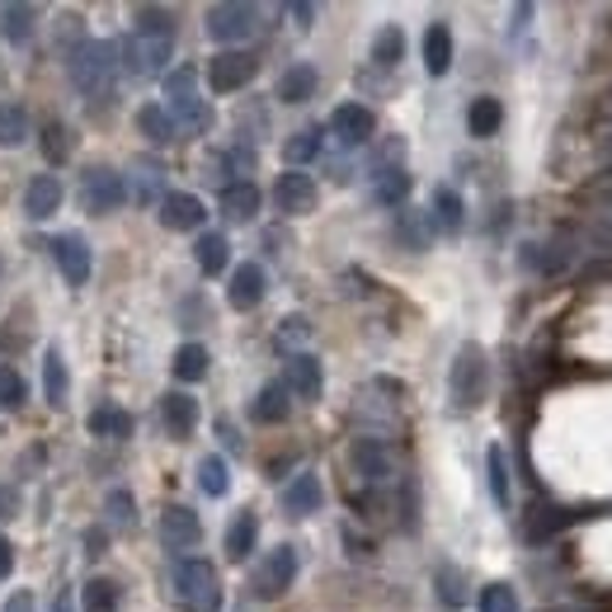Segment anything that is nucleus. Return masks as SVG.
<instances>
[{
  "label": "nucleus",
  "mask_w": 612,
  "mask_h": 612,
  "mask_svg": "<svg viewBox=\"0 0 612 612\" xmlns=\"http://www.w3.org/2000/svg\"><path fill=\"white\" fill-rule=\"evenodd\" d=\"M254 29H260V10L254 6H235V0H227V6L208 10V38H217V43H245Z\"/></svg>",
  "instance_id": "obj_4"
},
{
  "label": "nucleus",
  "mask_w": 612,
  "mask_h": 612,
  "mask_svg": "<svg viewBox=\"0 0 612 612\" xmlns=\"http://www.w3.org/2000/svg\"><path fill=\"white\" fill-rule=\"evenodd\" d=\"M10 570H14V546L0 538V580H10Z\"/></svg>",
  "instance_id": "obj_55"
},
{
  "label": "nucleus",
  "mask_w": 612,
  "mask_h": 612,
  "mask_svg": "<svg viewBox=\"0 0 612 612\" xmlns=\"http://www.w3.org/2000/svg\"><path fill=\"white\" fill-rule=\"evenodd\" d=\"M203 538V523H199V513H193L189 504H170L161 513V542L170 551H189V546H199Z\"/></svg>",
  "instance_id": "obj_11"
},
{
  "label": "nucleus",
  "mask_w": 612,
  "mask_h": 612,
  "mask_svg": "<svg viewBox=\"0 0 612 612\" xmlns=\"http://www.w3.org/2000/svg\"><path fill=\"white\" fill-rule=\"evenodd\" d=\"M193 260H199L203 273H222L227 260H231V245H227V235L222 231H208L199 235V245H193Z\"/></svg>",
  "instance_id": "obj_29"
},
{
  "label": "nucleus",
  "mask_w": 612,
  "mask_h": 612,
  "mask_svg": "<svg viewBox=\"0 0 612 612\" xmlns=\"http://www.w3.org/2000/svg\"><path fill=\"white\" fill-rule=\"evenodd\" d=\"M321 500H325L321 476H311V471H302V476L283 490V509H288V513H298V519H307V513L321 509Z\"/></svg>",
  "instance_id": "obj_21"
},
{
  "label": "nucleus",
  "mask_w": 612,
  "mask_h": 612,
  "mask_svg": "<svg viewBox=\"0 0 612 612\" xmlns=\"http://www.w3.org/2000/svg\"><path fill=\"white\" fill-rule=\"evenodd\" d=\"M349 462H353V471H359L368 485L391 481V448H387L382 439H353Z\"/></svg>",
  "instance_id": "obj_13"
},
{
  "label": "nucleus",
  "mask_w": 612,
  "mask_h": 612,
  "mask_svg": "<svg viewBox=\"0 0 612 612\" xmlns=\"http://www.w3.org/2000/svg\"><path fill=\"white\" fill-rule=\"evenodd\" d=\"M283 387H288V397H298V401H321V391H325L321 359H311V353H292L288 372H283Z\"/></svg>",
  "instance_id": "obj_10"
},
{
  "label": "nucleus",
  "mask_w": 612,
  "mask_h": 612,
  "mask_svg": "<svg viewBox=\"0 0 612 612\" xmlns=\"http://www.w3.org/2000/svg\"><path fill=\"white\" fill-rule=\"evenodd\" d=\"M208 222V208L193 193H165L161 199V227L170 231H199Z\"/></svg>",
  "instance_id": "obj_15"
},
{
  "label": "nucleus",
  "mask_w": 612,
  "mask_h": 612,
  "mask_svg": "<svg viewBox=\"0 0 612 612\" xmlns=\"http://www.w3.org/2000/svg\"><path fill=\"white\" fill-rule=\"evenodd\" d=\"M113 71H118V48L104 43V38H90V43H81V48L71 52V81H76V90L109 94Z\"/></svg>",
  "instance_id": "obj_3"
},
{
  "label": "nucleus",
  "mask_w": 612,
  "mask_h": 612,
  "mask_svg": "<svg viewBox=\"0 0 612 612\" xmlns=\"http://www.w3.org/2000/svg\"><path fill=\"white\" fill-rule=\"evenodd\" d=\"M6 612H33V594H29V589L10 594V599H6Z\"/></svg>",
  "instance_id": "obj_53"
},
{
  "label": "nucleus",
  "mask_w": 612,
  "mask_h": 612,
  "mask_svg": "<svg viewBox=\"0 0 612 612\" xmlns=\"http://www.w3.org/2000/svg\"><path fill=\"white\" fill-rule=\"evenodd\" d=\"M485 387H490V363H485V349L481 344H462L458 359H452V372H448V397H452V410H476L485 401Z\"/></svg>",
  "instance_id": "obj_1"
},
{
  "label": "nucleus",
  "mask_w": 612,
  "mask_h": 612,
  "mask_svg": "<svg viewBox=\"0 0 612 612\" xmlns=\"http://www.w3.org/2000/svg\"><path fill=\"white\" fill-rule=\"evenodd\" d=\"M29 387L19 378V368H0V410H24Z\"/></svg>",
  "instance_id": "obj_40"
},
{
  "label": "nucleus",
  "mask_w": 612,
  "mask_h": 612,
  "mask_svg": "<svg viewBox=\"0 0 612 612\" xmlns=\"http://www.w3.org/2000/svg\"><path fill=\"white\" fill-rule=\"evenodd\" d=\"M52 612H71V603H67V599H57V608H52Z\"/></svg>",
  "instance_id": "obj_57"
},
{
  "label": "nucleus",
  "mask_w": 612,
  "mask_h": 612,
  "mask_svg": "<svg viewBox=\"0 0 612 612\" xmlns=\"http://www.w3.org/2000/svg\"><path fill=\"white\" fill-rule=\"evenodd\" d=\"M57 208H62V180H57V174H38V180H29L24 212L33 217V222H48Z\"/></svg>",
  "instance_id": "obj_19"
},
{
  "label": "nucleus",
  "mask_w": 612,
  "mask_h": 612,
  "mask_svg": "<svg viewBox=\"0 0 612 612\" xmlns=\"http://www.w3.org/2000/svg\"><path fill=\"white\" fill-rule=\"evenodd\" d=\"M43 391H48V405L67 401V363L57 349H48V359H43Z\"/></svg>",
  "instance_id": "obj_37"
},
{
  "label": "nucleus",
  "mask_w": 612,
  "mask_h": 612,
  "mask_svg": "<svg viewBox=\"0 0 612 612\" xmlns=\"http://www.w3.org/2000/svg\"><path fill=\"white\" fill-rule=\"evenodd\" d=\"M448 67H452V33H448V24H429L424 29V71L448 76Z\"/></svg>",
  "instance_id": "obj_25"
},
{
  "label": "nucleus",
  "mask_w": 612,
  "mask_h": 612,
  "mask_svg": "<svg viewBox=\"0 0 612 612\" xmlns=\"http://www.w3.org/2000/svg\"><path fill=\"white\" fill-rule=\"evenodd\" d=\"M199 485H203V495L222 500L227 490H231V471H227V462H222V458H203V462H199Z\"/></svg>",
  "instance_id": "obj_38"
},
{
  "label": "nucleus",
  "mask_w": 612,
  "mask_h": 612,
  "mask_svg": "<svg viewBox=\"0 0 612 612\" xmlns=\"http://www.w3.org/2000/svg\"><path fill=\"white\" fill-rule=\"evenodd\" d=\"M24 137H29L24 104H0V147H19Z\"/></svg>",
  "instance_id": "obj_35"
},
{
  "label": "nucleus",
  "mask_w": 612,
  "mask_h": 612,
  "mask_svg": "<svg viewBox=\"0 0 612 612\" xmlns=\"http://www.w3.org/2000/svg\"><path fill=\"white\" fill-rule=\"evenodd\" d=\"M429 227H433L429 217L410 208V212H401V227H397V235H401V241H405L410 250H424V245H429Z\"/></svg>",
  "instance_id": "obj_41"
},
{
  "label": "nucleus",
  "mask_w": 612,
  "mask_h": 612,
  "mask_svg": "<svg viewBox=\"0 0 612 612\" xmlns=\"http://www.w3.org/2000/svg\"><path fill=\"white\" fill-rule=\"evenodd\" d=\"M279 94L283 104H307L311 94H315V67L311 62H298V67H288L283 76H279Z\"/></svg>",
  "instance_id": "obj_22"
},
{
  "label": "nucleus",
  "mask_w": 612,
  "mask_h": 612,
  "mask_svg": "<svg viewBox=\"0 0 612 612\" xmlns=\"http://www.w3.org/2000/svg\"><path fill=\"white\" fill-rule=\"evenodd\" d=\"M81 199H86L90 212H113V208H123L128 184H123V174H118V170L94 165V170H86V180H81Z\"/></svg>",
  "instance_id": "obj_5"
},
{
  "label": "nucleus",
  "mask_w": 612,
  "mask_h": 612,
  "mask_svg": "<svg viewBox=\"0 0 612 612\" xmlns=\"http://www.w3.org/2000/svg\"><path fill=\"white\" fill-rule=\"evenodd\" d=\"M490 495H495L500 509H509V466L500 448H490Z\"/></svg>",
  "instance_id": "obj_46"
},
{
  "label": "nucleus",
  "mask_w": 612,
  "mask_h": 612,
  "mask_svg": "<svg viewBox=\"0 0 612 612\" xmlns=\"http://www.w3.org/2000/svg\"><path fill=\"white\" fill-rule=\"evenodd\" d=\"M264 288H269V279H264V269L260 264H241L231 273V288H227V302L235 307V311H254L264 302Z\"/></svg>",
  "instance_id": "obj_16"
},
{
  "label": "nucleus",
  "mask_w": 612,
  "mask_h": 612,
  "mask_svg": "<svg viewBox=\"0 0 612 612\" xmlns=\"http://www.w3.org/2000/svg\"><path fill=\"white\" fill-rule=\"evenodd\" d=\"M208 349L203 344H184L180 353H174V378L180 382H203L208 378Z\"/></svg>",
  "instance_id": "obj_33"
},
{
  "label": "nucleus",
  "mask_w": 612,
  "mask_h": 612,
  "mask_svg": "<svg viewBox=\"0 0 612 612\" xmlns=\"http://www.w3.org/2000/svg\"><path fill=\"white\" fill-rule=\"evenodd\" d=\"M174 599L184 612H222V575L212 561H184L174 570Z\"/></svg>",
  "instance_id": "obj_2"
},
{
  "label": "nucleus",
  "mask_w": 612,
  "mask_h": 612,
  "mask_svg": "<svg viewBox=\"0 0 612 612\" xmlns=\"http://www.w3.org/2000/svg\"><path fill=\"white\" fill-rule=\"evenodd\" d=\"M330 132L340 137L344 147H363V142H372V132H378V118L363 104H340L330 113Z\"/></svg>",
  "instance_id": "obj_12"
},
{
  "label": "nucleus",
  "mask_w": 612,
  "mask_h": 612,
  "mask_svg": "<svg viewBox=\"0 0 612 612\" xmlns=\"http://www.w3.org/2000/svg\"><path fill=\"white\" fill-rule=\"evenodd\" d=\"M288 410H292V405H288V387H283V382H269L260 397H254V405H250V414H254L260 424H283Z\"/></svg>",
  "instance_id": "obj_28"
},
{
  "label": "nucleus",
  "mask_w": 612,
  "mask_h": 612,
  "mask_svg": "<svg viewBox=\"0 0 612 612\" xmlns=\"http://www.w3.org/2000/svg\"><path fill=\"white\" fill-rule=\"evenodd\" d=\"M551 612H575V608H551Z\"/></svg>",
  "instance_id": "obj_58"
},
{
  "label": "nucleus",
  "mask_w": 612,
  "mask_h": 612,
  "mask_svg": "<svg viewBox=\"0 0 612 612\" xmlns=\"http://www.w3.org/2000/svg\"><path fill=\"white\" fill-rule=\"evenodd\" d=\"M90 433L94 439H132V414L128 410H118V405H100V410H90Z\"/></svg>",
  "instance_id": "obj_27"
},
{
  "label": "nucleus",
  "mask_w": 612,
  "mask_h": 612,
  "mask_svg": "<svg viewBox=\"0 0 612 612\" xmlns=\"http://www.w3.org/2000/svg\"><path fill=\"white\" fill-rule=\"evenodd\" d=\"M104 542H109V532H104V528H90V532H86V551H90V556H100Z\"/></svg>",
  "instance_id": "obj_54"
},
{
  "label": "nucleus",
  "mask_w": 612,
  "mask_h": 612,
  "mask_svg": "<svg viewBox=\"0 0 612 612\" xmlns=\"http://www.w3.org/2000/svg\"><path fill=\"white\" fill-rule=\"evenodd\" d=\"M161 420L170 429V439H189V433L199 429V401H193L189 391H170L161 401Z\"/></svg>",
  "instance_id": "obj_18"
},
{
  "label": "nucleus",
  "mask_w": 612,
  "mask_h": 612,
  "mask_svg": "<svg viewBox=\"0 0 612 612\" xmlns=\"http://www.w3.org/2000/svg\"><path fill=\"white\" fill-rule=\"evenodd\" d=\"M43 155H48L52 165H62L67 155H71V142H67V128L62 123H48L43 128Z\"/></svg>",
  "instance_id": "obj_47"
},
{
  "label": "nucleus",
  "mask_w": 612,
  "mask_h": 612,
  "mask_svg": "<svg viewBox=\"0 0 612 612\" xmlns=\"http://www.w3.org/2000/svg\"><path fill=\"white\" fill-rule=\"evenodd\" d=\"M161 165H151V161H142L137 165V199L142 203H151V199H161Z\"/></svg>",
  "instance_id": "obj_48"
},
{
  "label": "nucleus",
  "mask_w": 612,
  "mask_h": 612,
  "mask_svg": "<svg viewBox=\"0 0 612 612\" xmlns=\"http://www.w3.org/2000/svg\"><path fill=\"white\" fill-rule=\"evenodd\" d=\"M401 57H405V33L397 24H387L378 38H372V62H378V67H397Z\"/></svg>",
  "instance_id": "obj_34"
},
{
  "label": "nucleus",
  "mask_w": 612,
  "mask_h": 612,
  "mask_svg": "<svg viewBox=\"0 0 612 612\" xmlns=\"http://www.w3.org/2000/svg\"><path fill=\"white\" fill-rule=\"evenodd\" d=\"M14 513H19V495L10 485H0V519H14Z\"/></svg>",
  "instance_id": "obj_50"
},
{
  "label": "nucleus",
  "mask_w": 612,
  "mask_h": 612,
  "mask_svg": "<svg viewBox=\"0 0 612 612\" xmlns=\"http://www.w3.org/2000/svg\"><path fill=\"white\" fill-rule=\"evenodd\" d=\"M165 113H170V123L184 128V132H208V128H212V109H208V100H199L193 90L165 94Z\"/></svg>",
  "instance_id": "obj_14"
},
{
  "label": "nucleus",
  "mask_w": 612,
  "mask_h": 612,
  "mask_svg": "<svg viewBox=\"0 0 612 612\" xmlns=\"http://www.w3.org/2000/svg\"><path fill=\"white\" fill-rule=\"evenodd\" d=\"M462 217H466V208H462L458 189H433V217L429 222H439L443 231H462Z\"/></svg>",
  "instance_id": "obj_30"
},
{
  "label": "nucleus",
  "mask_w": 612,
  "mask_h": 612,
  "mask_svg": "<svg viewBox=\"0 0 612 612\" xmlns=\"http://www.w3.org/2000/svg\"><path fill=\"white\" fill-rule=\"evenodd\" d=\"M307 334H311V325L302 321V315H288L283 330H279V344H283V349H292V344H302Z\"/></svg>",
  "instance_id": "obj_49"
},
{
  "label": "nucleus",
  "mask_w": 612,
  "mask_h": 612,
  "mask_svg": "<svg viewBox=\"0 0 612 612\" xmlns=\"http://www.w3.org/2000/svg\"><path fill=\"white\" fill-rule=\"evenodd\" d=\"M589 235H594L599 245H608V250H612V212H608V217H599V222H594V231H589Z\"/></svg>",
  "instance_id": "obj_52"
},
{
  "label": "nucleus",
  "mask_w": 612,
  "mask_h": 612,
  "mask_svg": "<svg viewBox=\"0 0 612 612\" xmlns=\"http://www.w3.org/2000/svg\"><path fill=\"white\" fill-rule=\"evenodd\" d=\"M170 52H174V38H142V33H132L128 43H123V67L132 76H161L165 62H170Z\"/></svg>",
  "instance_id": "obj_7"
},
{
  "label": "nucleus",
  "mask_w": 612,
  "mask_h": 612,
  "mask_svg": "<svg viewBox=\"0 0 612 612\" xmlns=\"http://www.w3.org/2000/svg\"><path fill=\"white\" fill-rule=\"evenodd\" d=\"M433 584H439V603H443V608H462V603H466V580H462V570L443 565Z\"/></svg>",
  "instance_id": "obj_42"
},
{
  "label": "nucleus",
  "mask_w": 612,
  "mask_h": 612,
  "mask_svg": "<svg viewBox=\"0 0 612 612\" xmlns=\"http://www.w3.org/2000/svg\"><path fill=\"white\" fill-rule=\"evenodd\" d=\"M217 433L227 439V448H241V439H235V429H231V424H217Z\"/></svg>",
  "instance_id": "obj_56"
},
{
  "label": "nucleus",
  "mask_w": 612,
  "mask_h": 612,
  "mask_svg": "<svg viewBox=\"0 0 612 612\" xmlns=\"http://www.w3.org/2000/svg\"><path fill=\"white\" fill-rule=\"evenodd\" d=\"M372 199H378L382 208H401L410 199V174L401 165L391 170H372Z\"/></svg>",
  "instance_id": "obj_23"
},
{
  "label": "nucleus",
  "mask_w": 612,
  "mask_h": 612,
  "mask_svg": "<svg viewBox=\"0 0 612 612\" xmlns=\"http://www.w3.org/2000/svg\"><path fill=\"white\" fill-rule=\"evenodd\" d=\"M132 33H142V38H174V14L161 10V6H142V10H137V29Z\"/></svg>",
  "instance_id": "obj_36"
},
{
  "label": "nucleus",
  "mask_w": 612,
  "mask_h": 612,
  "mask_svg": "<svg viewBox=\"0 0 612 612\" xmlns=\"http://www.w3.org/2000/svg\"><path fill=\"white\" fill-rule=\"evenodd\" d=\"M104 513H109V523H113V528H128V523H137V500L128 495V490H109Z\"/></svg>",
  "instance_id": "obj_44"
},
{
  "label": "nucleus",
  "mask_w": 612,
  "mask_h": 612,
  "mask_svg": "<svg viewBox=\"0 0 612 612\" xmlns=\"http://www.w3.org/2000/svg\"><path fill=\"white\" fill-rule=\"evenodd\" d=\"M254 542H260V519H254L250 509H241L231 519V528H227V556L231 561H245L250 551H254Z\"/></svg>",
  "instance_id": "obj_24"
},
{
  "label": "nucleus",
  "mask_w": 612,
  "mask_h": 612,
  "mask_svg": "<svg viewBox=\"0 0 612 612\" xmlns=\"http://www.w3.org/2000/svg\"><path fill=\"white\" fill-rule=\"evenodd\" d=\"M137 128H142L155 147H165V142H174V123H170V113H165V104H142L137 109Z\"/></svg>",
  "instance_id": "obj_32"
},
{
  "label": "nucleus",
  "mask_w": 612,
  "mask_h": 612,
  "mask_svg": "<svg viewBox=\"0 0 612 612\" xmlns=\"http://www.w3.org/2000/svg\"><path fill=\"white\" fill-rule=\"evenodd\" d=\"M86 612H118V584L113 580H90L86 594H81Z\"/></svg>",
  "instance_id": "obj_39"
},
{
  "label": "nucleus",
  "mask_w": 612,
  "mask_h": 612,
  "mask_svg": "<svg viewBox=\"0 0 612 612\" xmlns=\"http://www.w3.org/2000/svg\"><path fill=\"white\" fill-rule=\"evenodd\" d=\"M292 580H298V551L273 546L264 556V565H260V575H254V589H260V599H279L292 589Z\"/></svg>",
  "instance_id": "obj_8"
},
{
  "label": "nucleus",
  "mask_w": 612,
  "mask_h": 612,
  "mask_svg": "<svg viewBox=\"0 0 612 612\" xmlns=\"http://www.w3.org/2000/svg\"><path fill=\"white\" fill-rule=\"evenodd\" d=\"M481 612H519V594H513L509 584H485L481 589Z\"/></svg>",
  "instance_id": "obj_45"
},
{
  "label": "nucleus",
  "mask_w": 612,
  "mask_h": 612,
  "mask_svg": "<svg viewBox=\"0 0 612 612\" xmlns=\"http://www.w3.org/2000/svg\"><path fill=\"white\" fill-rule=\"evenodd\" d=\"M315 199H321V189H315V180L302 170H288V174H279V184H273V203L288 217H307L315 208Z\"/></svg>",
  "instance_id": "obj_9"
},
{
  "label": "nucleus",
  "mask_w": 612,
  "mask_h": 612,
  "mask_svg": "<svg viewBox=\"0 0 612 612\" xmlns=\"http://www.w3.org/2000/svg\"><path fill=\"white\" fill-rule=\"evenodd\" d=\"M52 254H57V264H62V273H67L71 288H81V283L90 279V250H86V241H81L76 231L57 235V241H52Z\"/></svg>",
  "instance_id": "obj_17"
},
{
  "label": "nucleus",
  "mask_w": 612,
  "mask_h": 612,
  "mask_svg": "<svg viewBox=\"0 0 612 612\" xmlns=\"http://www.w3.org/2000/svg\"><path fill=\"white\" fill-rule=\"evenodd\" d=\"M0 19H6V38H14V43H24L33 33V6H6Z\"/></svg>",
  "instance_id": "obj_43"
},
{
  "label": "nucleus",
  "mask_w": 612,
  "mask_h": 612,
  "mask_svg": "<svg viewBox=\"0 0 612 612\" xmlns=\"http://www.w3.org/2000/svg\"><path fill=\"white\" fill-rule=\"evenodd\" d=\"M311 155H321V128H302V132H292L288 142H283V161L292 170H302Z\"/></svg>",
  "instance_id": "obj_31"
},
{
  "label": "nucleus",
  "mask_w": 612,
  "mask_h": 612,
  "mask_svg": "<svg viewBox=\"0 0 612 612\" xmlns=\"http://www.w3.org/2000/svg\"><path fill=\"white\" fill-rule=\"evenodd\" d=\"M500 123H504V104L495 100V94H481V100H471V109H466L471 137H495Z\"/></svg>",
  "instance_id": "obj_26"
},
{
  "label": "nucleus",
  "mask_w": 612,
  "mask_h": 612,
  "mask_svg": "<svg viewBox=\"0 0 612 612\" xmlns=\"http://www.w3.org/2000/svg\"><path fill=\"white\" fill-rule=\"evenodd\" d=\"M254 71H260V62H254L250 52H217L208 62V86L217 94H231V90H245L254 81Z\"/></svg>",
  "instance_id": "obj_6"
},
{
  "label": "nucleus",
  "mask_w": 612,
  "mask_h": 612,
  "mask_svg": "<svg viewBox=\"0 0 612 612\" xmlns=\"http://www.w3.org/2000/svg\"><path fill=\"white\" fill-rule=\"evenodd\" d=\"M288 14L298 19V29H311V19H315V6H307V0H298V6H288Z\"/></svg>",
  "instance_id": "obj_51"
},
{
  "label": "nucleus",
  "mask_w": 612,
  "mask_h": 612,
  "mask_svg": "<svg viewBox=\"0 0 612 612\" xmlns=\"http://www.w3.org/2000/svg\"><path fill=\"white\" fill-rule=\"evenodd\" d=\"M260 184H250V180H231L222 184V212L231 217V222H250L254 212H260Z\"/></svg>",
  "instance_id": "obj_20"
}]
</instances>
